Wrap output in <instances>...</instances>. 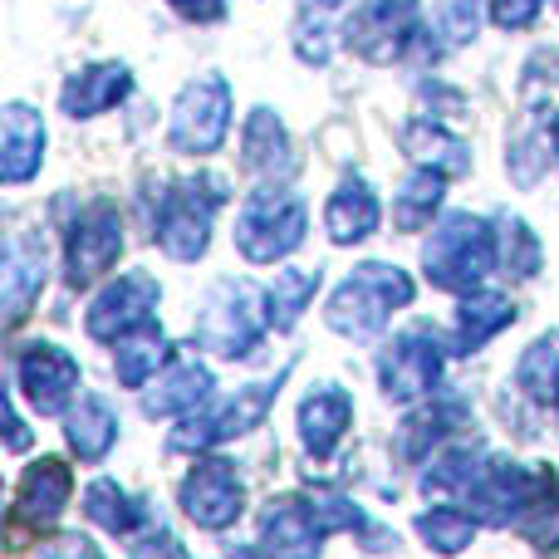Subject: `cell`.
<instances>
[{"label": "cell", "instance_id": "6da1fadb", "mask_svg": "<svg viewBox=\"0 0 559 559\" xmlns=\"http://www.w3.org/2000/svg\"><path fill=\"white\" fill-rule=\"evenodd\" d=\"M407 305H413V280H407V271L383 265V261H364L329 295L324 319L344 338H378L383 324L393 319V309H407Z\"/></svg>", "mask_w": 559, "mask_h": 559}, {"label": "cell", "instance_id": "7a4b0ae2", "mask_svg": "<svg viewBox=\"0 0 559 559\" xmlns=\"http://www.w3.org/2000/svg\"><path fill=\"white\" fill-rule=\"evenodd\" d=\"M501 236L491 222L472 212H452L437 222L432 241L423 251V271L437 289H456V295H472V285H481L491 275L496 255H501Z\"/></svg>", "mask_w": 559, "mask_h": 559}, {"label": "cell", "instance_id": "3957f363", "mask_svg": "<svg viewBox=\"0 0 559 559\" xmlns=\"http://www.w3.org/2000/svg\"><path fill=\"white\" fill-rule=\"evenodd\" d=\"M226 202V187L216 182L212 173H197V177H182L163 192L157 202V222H153V236L173 261H197L212 241V222H216V206Z\"/></svg>", "mask_w": 559, "mask_h": 559}, {"label": "cell", "instance_id": "277c9868", "mask_svg": "<svg viewBox=\"0 0 559 559\" xmlns=\"http://www.w3.org/2000/svg\"><path fill=\"white\" fill-rule=\"evenodd\" d=\"M305 202L285 187L265 182L261 192L246 197L241 216H236V251L246 255L251 265H271L280 255H289L299 241H305Z\"/></svg>", "mask_w": 559, "mask_h": 559}, {"label": "cell", "instance_id": "5b68a950", "mask_svg": "<svg viewBox=\"0 0 559 559\" xmlns=\"http://www.w3.org/2000/svg\"><path fill=\"white\" fill-rule=\"evenodd\" d=\"M280 383H285V373H275L271 383L241 388V393L226 397L216 413H192L182 427H173V437H167V452H206V447H216V442H231V437L255 432V427L265 423V413H271Z\"/></svg>", "mask_w": 559, "mask_h": 559}, {"label": "cell", "instance_id": "8992f818", "mask_svg": "<svg viewBox=\"0 0 559 559\" xmlns=\"http://www.w3.org/2000/svg\"><path fill=\"white\" fill-rule=\"evenodd\" d=\"M271 319H261V299H255L251 285H216L212 299L202 305V319H197V338L202 348H212L216 358H251L255 344H261V329Z\"/></svg>", "mask_w": 559, "mask_h": 559}, {"label": "cell", "instance_id": "52a82bcc", "mask_svg": "<svg viewBox=\"0 0 559 559\" xmlns=\"http://www.w3.org/2000/svg\"><path fill=\"white\" fill-rule=\"evenodd\" d=\"M447 348L437 338L432 324H413L393 338V344L378 354V383H383V397L393 403H413V397H427L442 378Z\"/></svg>", "mask_w": 559, "mask_h": 559}, {"label": "cell", "instance_id": "ba28073f", "mask_svg": "<svg viewBox=\"0 0 559 559\" xmlns=\"http://www.w3.org/2000/svg\"><path fill=\"white\" fill-rule=\"evenodd\" d=\"M226 123H231V88H226L222 74H202L197 84L182 88L167 133H173L177 153L206 157L226 143Z\"/></svg>", "mask_w": 559, "mask_h": 559}, {"label": "cell", "instance_id": "9c48e42d", "mask_svg": "<svg viewBox=\"0 0 559 559\" xmlns=\"http://www.w3.org/2000/svg\"><path fill=\"white\" fill-rule=\"evenodd\" d=\"M423 35V15L417 0H364L348 20V45L368 59V64H393L407 55V45Z\"/></svg>", "mask_w": 559, "mask_h": 559}, {"label": "cell", "instance_id": "30bf717a", "mask_svg": "<svg viewBox=\"0 0 559 559\" xmlns=\"http://www.w3.org/2000/svg\"><path fill=\"white\" fill-rule=\"evenodd\" d=\"M153 314H157L153 275L133 271V275L114 280L104 295H94V305H88V314H84V329H88V338H98V344H118V338H128L133 329L153 324Z\"/></svg>", "mask_w": 559, "mask_h": 559}, {"label": "cell", "instance_id": "8fae6325", "mask_svg": "<svg viewBox=\"0 0 559 559\" xmlns=\"http://www.w3.org/2000/svg\"><path fill=\"white\" fill-rule=\"evenodd\" d=\"M545 481H550V472H525L515 462H486V472L466 491L472 496V515L486 525H521V515L545 491Z\"/></svg>", "mask_w": 559, "mask_h": 559}, {"label": "cell", "instance_id": "7c38bea8", "mask_svg": "<svg viewBox=\"0 0 559 559\" xmlns=\"http://www.w3.org/2000/svg\"><path fill=\"white\" fill-rule=\"evenodd\" d=\"M246 491L241 476L226 456H206V462L192 466V476L182 481V511L187 521H197L202 531H226V525L241 515Z\"/></svg>", "mask_w": 559, "mask_h": 559}, {"label": "cell", "instance_id": "4fadbf2b", "mask_svg": "<svg viewBox=\"0 0 559 559\" xmlns=\"http://www.w3.org/2000/svg\"><path fill=\"white\" fill-rule=\"evenodd\" d=\"M123 251V222H118L114 202H94L79 216L74 236H69V261H64V280L74 289H88L108 265Z\"/></svg>", "mask_w": 559, "mask_h": 559}, {"label": "cell", "instance_id": "5bb4252c", "mask_svg": "<svg viewBox=\"0 0 559 559\" xmlns=\"http://www.w3.org/2000/svg\"><path fill=\"white\" fill-rule=\"evenodd\" d=\"M329 525L319 521L309 496H280L261 511V550L265 559H319Z\"/></svg>", "mask_w": 559, "mask_h": 559}, {"label": "cell", "instance_id": "9a60e30c", "mask_svg": "<svg viewBox=\"0 0 559 559\" xmlns=\"http://www.w3.org/2000/svg\"><path fill=\"white\" fill-rule=\"evenodd\" d=\"M20 393L35 403V413H69L79 388V364L59 344H25L20 348Z\"/></svg>", "mask_w": 559, "mask_h": 559}, {"label": "cell", "instance_id": "2e32d148", "mask_svg": "<svg viewBox=\"0 0 559 559\" xmlns=\"http://www.w3.org/2000/svg\"><path fill=\"white\" fill-rule=\"evenodd\" d=\"M69 491H74V472L55 456H39L35 466H25L20 476L15 506H10V531L29 525V531H49L59 521V511L69 506Z\"/></svg>", "mask_w": 559, "mask_h": 559}, {"label": "cell", "instance_id": "e0dca14e", "mask_svg": "<svg viewBox=\"0 0 559 559\" xmlns=\"http://www.w3.org/2000/svg\"><path fill=\"white\" fill-rule=\"evenodd\" d=\"M45 157V123L29 104H5L0 114V177L5 182H29Z\"/></svg>", "mask_w": 559, "mask_h": 559}, {"label": "cell", "instance_id": "ac0fdd59", "mask_svg": "<svg viewBox=\"0 0 559 559\" xmlns=\"http://www.w3.org/2000/svg\"><path fill=\"white\" fill-rule=\"evenodd\" d=\"M39 285H45V241H39L35 231L10 236L5 241V271H0V305H5L10 324L35 305Z\"/></svg>", "mask_w": 559, "mask_h": 559}, {"label": "cell", "instance_id": "d6986e66", "mask_svg": "<svg viewBox=\"0 0 559 559\" xmlns=\"http://www.w3.org/2000/svg\"><path fill=\"white\" fill-rule=\"evenodd\" d=\"M354 423V397L344 393L338 383H319L314 393L299 403V437L314 456H329L338 447V437L348 432Z\"/></svg>", "mask_w": 559, "mask_h": 559}, {"label": "cell", "instance_id": "ffe728a7", "mask_svg": "<svg viewBox=\"0 0 559 559\" xmlns=\"http://www.w3.org/2000/svg\"><path fill=\"white\" fill-rule=\"evenodd\" d=\"M403 153L413 157L423 173H437V177H466L472 173V147L462 143V138H452L447 128H437L432 118H413V123L403 128Z\"/></svg>", "mask_w": 559, "mask_h": 559}, {"label": "cell", "instance_id": "44dd1931", "mask_svg": "<svg viewBox=\"0 0 559 559\" xmlns=\"http://www.w3.org/2000/svg\"><path fill=\"white\" fill-rule=\"evenodd\" d=\"M212 373H206L202 364H192V358H182L177 368H167V373H157V388H147L143 397V413L153 417H192L197 407L212 397Z\"/></svg>", "mask_w": 559, "mask_h": 559}, {"label": "cell", "instance_id": "7402d4cb", "mask_svg": "<svg viewBox=\"0 0 559 559\" xmlns=\"http://www.w3.org/2000/svg\"><path fill=\"white\" fill-rule=\"evenodd\" d=\"M133 88V74L128 64H84L74 79L64 84V114L69 118H98L114 104H123V94Z\"/></svg>", "mask_w": 559, "mask_h": 559}, {"label": "cell", "instance_id": "603a6c76", "mask_svg": "<svg viewBox=\"0 0 559 559\" xmlns=\"http://www.w3.org/2000/svg\"><path fill=\"white\" fill-rule=\"evenodd\" d=\"M324 226H329V236H334L338 246L368 241V236L378 231V197H373V187H368L364 177L338 182V192L329 197V206H324Z\"/></svg>", "mask_w": 559, "mask_h": 559}, {"label": "cell", "instance_id": "cb8c5ba5", "mask_svg": "<svg viewBox=\"0 0 559 559\" xmlns=\"http://www.w3.org/2000/svg\"><path fill=\"white\" fill-rule=\"evenodd\" d=\"M515 319V299L496 295V289H472L456 305V348L472 354V348H486L506 324Z\"/></svg>", "mask_w": 559, "mask_h": 559}, {"label": "cell", "instance_id": "d4e9b609", "mask_svg": "<svg viewBox=\"0 0 559 559\" xmlns=\"http://www.w3.org/2000/svg\"><path fill=\"white\" fill-rule=\"evenodd\" d=\"M64 432H69V447L79 452V462H104L108 447L118 442V417H114V407H108V397L84 393L69 407Z\"/></svg>", "mask_w": 559, "mask_h": 559}, {"label": "cell", "instance_id": "484cf974", "mask_svg": "<svg viewBox=\"0 0 559 559\" xmlns=\"http://www.w3.org/2000/svg\"><path fill=\"white\" fill-rule=\"evenodd\" d=\"M462 423H466V413L452 397L432 403V407H417V413H407V423L397 427V456H403V462H423V456L437 452Z\"/></svg>", "mask_w": 559, "mask_h": 559}, {"label": "cell", "instance_id": "4316f807", "mask_svg": "<svg viewBox=\"0 0 559 559\" xmlns=\"http://www.w3.org/2000/svg\"><path fill=\"white\" fill-rule=\"evenodd\" d=\"M241 163L251 167L255 177H265V182H280V177L289 173V138L285 128H280V118L271 114V108H255L251 118H246V143H241Z\"/></svg>", "mask_w": 559, "mask_h": 559}, {"label": "cell", "instance_id": "83f0119b", "mask_svg": "<svg viewBox=\"0 0 559 559\" xmlns=\"http://www.w3.org/2000/svg\"><path fill=\"white\" fill-rule=\"evenodd\" d=\"M84 515L94 525H104L108 535H133V531H143L147 506L138 496H128L118 481H94L84 491Z\"/></svg>", "mask_w": 559, "mask_h": 559}, {"label": "cell", "instance_id": "f1b7e54d", "mask_svg": "<svg viewBox=\"0 0 559 559\" xmlns=\"http://www.w3.org/2000/svg\"><path fill=\"white\" fill-rule=\"evenodd\" d=\"M309 501H314V511H319V521L329 525V531H348V535H358L364 540V550H393V535L383 531V525H373L364 511H358L348 496H338V491H329V486H314L309 491Z\"/></svg>", "mask_w": 559, "mask_h": 559}, {"label": "cell", "instance_id": "f546056e", "mask_svg": "<svg viewBox=\"0 0 559 559\" xmlns=\"http://www.w3.org/2000/svg\"><path fill=\"white\" fill-rule=\"evenodd\" d=\"M163 358H167V338H163V329H157V324L133 329L128 338H118V358H114L118 383H123V388H143L147 378H153L157 368H163Z\"/></svg>", "mask_w": 559, "mask_h": 559}, {"label": "cell", "instance_id": "4dcf8cb0", "mask_svg": "<svg viewBox=\"0 0 559 559\" xmlns=\"http://www.w3.org/2000/svg\"><path fill=\"white\" fill-rule=\"evenodd\" d=\"M515 383L540 407H559V334H545L525 348L515 364Z\"/></svg>", "mask_w": 559, "mask_h": 559}, {"label": "cell", "instance_id": "1f68e13d", "mask_svg": "<svg viewBox=\"0 0 559 559\" xmlns=\"http://www.w3.org/2000/svg\"><path fill=\"white\" fill-rule=\"evenodd\" d=\"M319 289V271L305 275V271H285L275 280L271 289H265V319H271L275 334H285V329H295V319L305 314L309 295Z\"/></svg>", "mask_w": 559, "mask_h": 559}, {"label": "cell", "instance_id": "d6a6232c", "mask_svg": "<svg viewBox=\"0 0 559 559\" xmlns=\"http://www.w3.org/2000/svg\"><path fill=\"white\" fill-rule=\"evenodd\" d=\"M442 192H447V177H437V173H417V177H407L403 192H397V202H393L397 231H417V226L432 222V212L442 206Z\"/></svg>", "mask_w": 559, "mask_h": 559}, {"label": "cell", "instance_id": "836d02e7", "mask_svg": "<svg viewBox=\"0 0 559 559\" xmlns=\"http://www.w3.org/2000/svg\"><path fill=\"white\" fill-rule=\"evenodd\" d=\"M417 535H423L427 550H437V555H462L476 535V515L452 511V506H437V511L417 515Z\"/></svg>", "mask_w": 559, "mask_h": 559}, {"label": "cell", "instance_id": "e575fe53", "mask_svg": "<svg viewBox=\"0 0 559 559\" xmlns=\"http://www.w3.org/2000/svg\"><path fill=\"white\" fill-rule=\"evenodd\" d=\"M496 236H501V265L515 280L540 271V241H535V231L521 222V216H506V222L496 226Z\"/></svg>", "mask_w": 559, "mask_h": 559}, {"label": "cell", "instance_id": "d590c367", "mask_svg": "<svg viewBox=\"0 0 559 559\" xmlns=\"http://www.w3.org/2000/svg\"><path fill=\"white\" fill-rule=\"evenodd\" d=\"M481 472H486V456L481 452H447L442 462L423 476V486H427V496H432V491H472Z\"/></svg>", "mask_w": 559, "mask_h": 559}, {"label": "cell", "instance_id": "8d00e7d4", "mask_svg": "<svg viewBox=\"0 0 559 559\" xmlns=\"http://www.w3.org/2000/svg\"><path fill=\"white\" fill-rule=\"evenodd\" d=\"M545 0H491V20L501 29H525L535 15H540Z\"/></svg>", "mask_w": 559, "mask_h": 559}, {"label": "cell", "instance_id": "74e56055", "mask_svg": "<svg viewBox=\"0 0 559 559\" xmlns=\"http://www.w3.org/2000/svg\"><path fill=\"white\" fill-rule=\"evenodd\" d=\"M39 559H104V555H98V545L88 540V535L69 531V535H59V540H49L45 550H39Z\"/></svg>", "mask_w": 559, "mask_h": 559}, {"label": "cell", "instance_id": "f35d334b", "mask_svg": "<svg viewBox=\"0 0 559 559\" xmlns=\"http://www.w3.org/2000/svg\"><path fill=\"white\" fill-rule=\"evenodd\" d=\"M133 559H192V555H187L182 545H177V535H167L163 525H157V531L133 550Z\"/></svg>", "mask_w": 559, "mask_h": 559}, {"label": "cell", "instance_id": "ab89813d", "mask_svg": "<svg viewBox=\"0 0 559 559\" xmlns=\"http://www.w3.org/2000/svg\"><path fill=\"white\" fill-rule=\"evenodd\" d=\"M226 0H173V10H182L187 20H216Z\"/></svg>", "mask_w": 559, "mask_h": 559}, {"label": "cell", "instance_id": "60d3db41", "mask_svg": "<svg viewBox=\"0 0 559 559\" xmlns=\"http://www.w3.org/2000/svg\"><path fill=\"white\" fill-rule=\"evenodd\" d=\"M550 143H555V157H559V114H555V123H550Z\"/></svg>", "mask_w": 559, "mask_h": 559}, {"label": "cell", "instance_id": "b9f144b4", "mask_svg": "<svg viewBox=\"0 0 559 559\" xmlns=\"http://www.w3.org/2000/svg\"><path fill=\"white\" fill-rule=\"evenodd\" d=\"M305 5H314V10H329V5H338V0H305Z\"/></svg>", "mask_w": 559, "mask_h": 559}, {"label": "cell", "instance_id": "7bdbcfd3", "mask_svg": "<svg viewBox=\"0 0 559 559\" xmlns=\"http://www.w3.org/2000/svg\"><path fill=\"white\" fill-rule=\"evenodd\" d=\"M226 559H255L251 550H236V555H226Z\"/></svg>", "mask_w": 559, "mask_h": 559}]
</instances>
